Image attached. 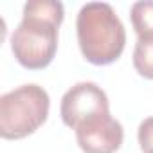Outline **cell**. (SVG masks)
<instances>
[{
    "instance_id": "obj_1",
    "label": "cell",
    "mask_w": 153,
    "mask_h": 153,
    "mask_svg": "<svg viewBox=\"0 0 153 153\" xmlns=\"http://www.w3.org/2000/svg\"><path fill=\"white\" fill-rule=\"evenodd\" d=\"M63 16V4L56 0H29L24 6L22 22L11 34V51L22 67L40 70L52 63Z\"/></svg>"
},
{
    "instance_id": "obj_2",
    "label": "cell",
    "mask_w": 153,
    "mask_h": 153,
    "mask_svg": "<svg viewBox=\"0 0 153 153\" xmlns=\"http://www.w3.org/2000/svg\"><path fill=\"white\" fill-rule=\"evenodd\" d=\"M78 43L83 58L92 65L117 61L126 45V29L106 2L85 4L76 20Z\"/></svg>"
},
{
    "instance_id": "obj_3",
    "label": "cell",
    "mask_w": 153,
    "mask_h": 153,
    "mask_svg": "<svg viewBox=\"0 0 153 153\" xmlns=\"http://www.w3.org/2000/svg\"><path fill=\"white\" fill-rule=\"evenodd\" d=\"M51 99L43 87L27 83L0 97V135L9 140L34 133L49 117Z\"/></svg>"
},
{
    "instance_id": "obj_4",
    "label": "cell",
    "mask_w": 153,
    "mask_h": 153,
    "mask_svg": "<svg viewBox=\"0 0 153 153\" xmlns=\"http://www.w3.org/2000/svg\"><path fill=\"white\" fill-rule=\"evenodd\" d=\"M108 112H110V101L106 92L92 81L76 83L61 97L59 115L65 126L72 130H76L83 121L90 117Z\"/></svg>"
},
{
    "instance_id": "obj_5",
    "label": "cell",
    "mask_w": 153,
    "mask_h": 153,
    "mask_svg": "<svg viewBox=\"0 0 153 153\" xmlns=\"http://www.w3.org/2000/svg\"><path fill=\"white\" fill-rule=\"evenodd\" d=\"M74 131L83 153H115L124 140L123 124L110 112L83 121Z\"/></svg>"
},
{
    "instance_id": "obj_6",
    "label": "cell",
    "mask_w": 153,
    "mask_h": 153,
    "mask_svg": "<svg viewBox=\"0 0 153 153\" xmlns=\"http://www.w3.org/2000/svg\"><path fill=\"white\" fill-rule=\"evenodd\" d=\"M133 29L137 38H149L153 36V0L135 2L130 11Z\"/></svg>"
},
{
    "instance_id": "obj_7",
    "label": "cell",
    "mask_w": 153,
    "mask_h": 153,
    "mask_svg": "<svg viewBox=\"0 0 153 153\" xmlns=\"http://www.w3.org/2000/svg\"><path fill=\"white\" fill-rule=\"evenodd\" d=\"M133 67L146 79H153V36L137 38L133 49Z\"/></svg>"
},
{
    "instance_id": "obj_8",
    "label": "cell",
    "mask_w": 153,
    "mask_h": 153,
    "mask_svg": "<svg viewBox=\"0 0 153 153\" xmlns=\"http://www.w3.org/2000/svg\"><path fill=\"white\" fill-rule=\"evenodd\" d=\"M139 144L142 153H153V117H146L139 124Z\"/></svg>"
}]
</instances>
